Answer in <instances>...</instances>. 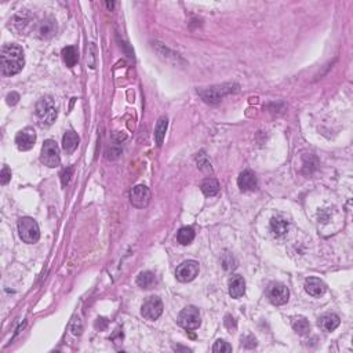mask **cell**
<instances>
[{
    "instance_id": "d6a6232c",
    "label": "cell",
    "mask_w": 353,
    "mask_h": 353,
    "mask_svg": "<svg viewBox=\"0 0 353 353\" xmlns=\"http://www.w3.org/2000/svg\"><path fill=\"white\" fill-rule=\"evenodd\" d=\"M107 6L109 7V8H112V7H114V3H107Z\"/></svg>"
},
{
    "instance_id": "7c38bea8",
    "label": "cell",
    "mask_w": 353,
    "mask_h": 353,
    "mask_svg": "<svg viewBox=\"0 0 353 353\" xmlns=\"http://www.w3.org/2000/svg\"><path fill=\"white\" fill-rule=\"evenodd\" d=\"M257 177L251 170H244L243 173H240L237 178V185H239L241 192H250L257 188Z\"/></svg>"
},
{
    "instance_id": "f1b7e54d",
    "label": "cell",
    "mask_w": 353,
    "mask_h": 353,
    "mask_svg": "<svg viewBox=\"0 0 353 353\" xmlns=\"http://www.w3.org/2000/svg\"><path fill=\"white\" fill-rule=\"evenodd\" d=\"M72 167H68V168H65L62 173H61V182H62V187H67L68 184H69V181H71V177H72Z\"/></svg>"
},
{
    "instance_id": "f546056e",
    "label": "cell",
    "mask_w": 353,
    "mask_h": 353,
    "mask_svg": "<svg viewBox=\"0 0 353 353\" xmlns=\"http://www.w3.org/2000/svg\"><path fill=\"white\" fill-rule=\"evenodd\" d=\"M225 327H227L228 330L231 331V333H235L236 331V320L231 316V314H227L225 316Z\"/></svg>"
},
{
    "instance_id": "d4e9b609",
    "label": "cell",
    "mask_w": 353,
    "mask_h": 353,
    "mask_svg": "<svg viewBox=\"0 0 353 353\" xmlns=\"http://www.w3.org/2000/svg\"><path fill=\"white\" fill-rule=\"evenodd\" d=\"M87 53H88V55H87L88 67L94 69V68L97 67V47H95L94 43H90V46L87 48Z\"/></svg>"
},
{
    "instance_id": "5bb4252c",
    "label": "cell",
    "mask_w": 353,
    "mask_h": 353,
    "mask_svg": "<svg viewBox=\"0 0 353 353\" xmlns=\"http://www.w3.org/2000/svg\"><path fill=\"white\" fill-rule=\"evenodd\" d=\"M288 227H290V224H288L287 218H284L283 215H276V217H274V218L271 220V225H269L271 232H272V235L276 236V237L284 236V235L287 234V231H288Z\"/></svg>"
},
{
    "instance_id": "9c48e42d",
    "label": "cell",
    "mask_w": 353,
    "mask_h": 353,
    "mask_svg": "<svg viewBox=\"0 0 353 353\" xmlns=\"http://www.w3.org/2000/svg\"><path fill=\"white\" fill-rule=\"evenodd\" d=\"M268 297H269V301L276 305V307H280V305H284L288 302V298H290V291L284 284L281 283H275L272 286L269 287V293H268Z\"/></svg>"
},
{
    "instance_id": "7402d4cb",
    "label": "cell",
    "mask_w": 353,
    "mask_h": 353,
    "mask_svg": "<svg viewBox=\"0 0 353 353\" xmlns=\"http://www.w3.org/2000/svg\"><path fill=\"white\" fill-rule=\"evenodd\" d=\"M157 280H156V276L152 272H142L140 274V276L137 277V284L141 287V288H145V290H149L152 287L156 286Z\"/></svg>"
},
{
    "instance_id": "277c9868",
    "label": "cell",
    "mask_w": 353,
    "mask_h": 353,
    "mask_svg": "<svg viewBox=\"0 0 353 353\" xmlns=\"http://www.w3.org/2000/svg\"><path fill=\"white\" fill-rule=\"evenodd\" d=\"M234 87H237V86H235V84H232V83L222 84V86H214V87H210V88H206V90H200L199 95L204 100V102H207V104H218L225 95L234 93L235 91Z\"/></svg>"
},
{
    "instance_id": "1f68e13d",
    "label": "cell",
    "mask_w": 353,
    "mask_h": 353,
    "mask_svg": "<svg viewBox=\"0 0 353 353\" xmlns=\"http://www.w3.org/2000/svg\"><path fill=\"white\" fill-rule=\"evenodd\" d=\"M18 100H20V94L18 93H14L13 91V93H10L8 95H7V104L11 105V107L15 105V104L18 102Z\"/></svg>"
},
{
    "instance_id": "30bf717a",
    "label": "cell",
    "mask_w": 353,
    "mask_h": 353,
    "mask_svg": "<svg viewBox=\"0 0 353 353\" xmlns=\"http://www.w3.org/2000/svg\"><path fill=\"white\" fill-rule=\"evenodd\" d=\"M130 201L137 208H144L151 201V191L145 185H137L130 192Z\"/></svg>"
},
{
    "instance_id": "ffe728a7",
    "label": "cell",
    "mask_w": 353,
    "mask_h": 353,
    "mask_svg": "<svg viewBox=\"0 0 353 353\" xmlns=\"http://www.w3.org/2000/svg\"><path fill=\"white\" fill-rule=\"evenodd\" d=\"M62 60L68 68L75 67L79 61V53L74 46H68L62 50Z\"/></svg>"
},
{
    "instance_id": "7a4b0ae2",
    "label": "cell",
    "mask_w": 353,
    "mask_h": 353,
    "mask_svg": "<svg viewBox=\"0 0 353 353\" xmlns=\"http://www.w3.org/2000/svg\"><path fill=\"white\" fill-rule=\"evenodd\" d=\"M36 118L39 119L41 126H51L57 119V107L51 97H43L36 104Z\"/></svg>"
},
{
    "instance_id": "d6986e66",
    "label": "cell",
    "mask_w": 353,
    "mask_h": 353,
    "mask_svg": "<svg viewBox=\"0 0 353 353\" xmlns=\"http://www.w3.org/2000/svg\"><path fill=\"white\" fill-rule=\"evenodd\" d=\"M201 192L206 195L207 197H213L215 195H218L220 192V184L215 178H206L201 182Z\"/></svg>"
},
{
    "instance_id": "44dd1931",
    "label": "cell",
    "mask_w": 353,
    "mask_h": 353,
    "mask_svg": "<svg viewBox=\"0 0 353 353\" xmlns=\"http://www.w3.org/2000/svg\"><path fill=\"white\" fill-rule=\"evenodd\" d=\"M167 126H168V119H167L166 116H161L157 120V124H156V128H155V140H156L157 147H160L163 144V140L166 137Z\"/></svg>"
},
{
    "instance_id": "3957f363",
    "label": "cell",
    "mask_w": 353,
    "mask_h": 353,
    "mask_svg": "<svg viewBox=\"0 0 353 353\" xmlns=\"http://www.w3.org/2000/svg\"><path fill=\"white\" fill-rule=\"evenodd\" d=\"M18 234L22 241L28 244H35L40 239V229L34 218L24 217L18 221Z\"/></svg>"
},
{
    "instance_id": "4dcf8cb0",
    "label": "cell",
    "mask_w": 353,
    "mask_h": 353,
    "mask_svg": "<svg viewBox=\"0 0 353 353\" xmlns=\"http://www.w3.org/2000/svg\"><path fill=\"white\" fill-rule=\"evenodd\" d=\"M200 157H201V159H197V164H199L200 168H201V170L207 168V171H211V164H210V161L207 160L206 156H204V155H200Z\"/></svg>"
},
{
    "instance_id": "8fae6325",
    "label": "cell",
    "mask_w": 353,
    "mask_h": 353,
    "mask_svg": "<svg viewBox=\"0 0 353 353\" xmlns=\"http://www.w3.org/2000/svg\"><path fill=\"white\" fill-rule=\"evenodd\" d=\"M36 142V133L34 128L27 127L24 130H21L20 133L15 135V144L20 151H29L32 149Z\"/></svg>"
},
{
    "instance_id": "484cf974",
    "label": "cell",
    "mask_w": 353,
    "mask_h": 353,
    "mask_svg": "<svg viewBox=\"0 0 353 353\" xmlns=\"http://www.w3.org/2000/svg\"><path fill=\"white\" fill-rule=\"evenodd\" d=\"M213 352L214 353H229V352H232V347H231L228 342H225V341L218 340L217 342H215V344H214Z\"/></svg>"
},
{
    "instance_id": "cb8c5ba5",
    "label": "cell",
    "mask_w": 353,
    "mask_h": 353,
    "mask_svg": "<svg viewBox=\"0 0 353 353\" xmlns=\"http://www.w3.org/2000/svg\"><path fill=\"white\" fill-rule=\"evenodd\" d=\"M293 330L298 335H308L309 331H311V324L304 317H295L293 320Z\"/></svg>"
},
{
    "instance_id": "2e32d148",
    "label": "cell",
    "mask_w": 353,
    "mask_h": 353,
    "mask_svg": "<svg viewBox=\"0 0 353 353\" xmlns=\"http://www.w3.org/2000/svg\"><path fill=\"white\" fill-rule=\"evenodd\" d=\"M55 32H57V24L51 18H46V20L40 21L39 24H38V34L43 39L51 38V36L55 35Z\"/></svg>"
},
{
    "instance_id": "603a6c76",
    "label": "cell",
    "mask_w": 353,
    "mask_h": 353,
    "mask_svg": "<svg viewBox=\"0 0 353 353\" xmlns=\"http://www.w3.org/2000/svg\"><path fill=\"white\" fill-rule=\"evenodd\" d=\"M177 240H178V243H180V244H182V246H188V244H191V243H192V241L195 240L194 228H191V227L181 228L180 232L177 234Z\"/></svg>"
},
{
    "instance_id": "52a82bcc",
    "label": "cell",
    "mask_w": 353,
    "mask_h": 353,
    "mask_svg": "<svg viewBox=\"0 0 353 353\" xmlns=\"http://www.w3.org/2000/svg\"><path fill=\"white\" fill-rule=\"evenodd\" d=\"M197 275H199V262L194 260L182 262L180 267L177 268V271H175V276H177V279L180 280L181 283L192 281Z\"/></svg>"
},
{
    "instance_id": "ba28073f",
    "label": "cell",
    "mask_w": 353,
    "mask_h": 353,
    "mask_svg": "<svg viewBox=\"0 0 353 353\" xmlns=\"http://www.w3.org/2000/svg\"><path fill=\"white\" fill-rule=\"evenodd\" d=\"M141 314L148 320H157L163 314V302L159 297H149L141 308Z\"/></svg>"
},
{
    "instance_id": "e0dca14e",
    "label": "cell",
    "mask_w": 353,
    "mask_h": 353,
    "mask_svg": "<svg viewBox=\"0 0 353 353\" xmlns=\"http://www.w3.org/2000/svg\"><path fill=\"white\" fill-rule=\"evenodd\" d=\"M79 135L75 133V131H67L65 133V135H64V138H62V148H64V151L67 152V154H74L75 151H76V148H78V145H79Z\"/></svg>"
},
{
    "instance_id": "9a60e30c",
    "label": "cell",
    "mask_w": 353,
    "mask_h": 353,
    "mask_svg": "<svg viewBox=\"0 0 353 353\" xmlns=\"http://www.w3.org/2000/svg\"><path fill=\"white\" fill-rule=\"evenodd\" d=\"M305 290L312 297H321L323 294L326 293L327 287L324 284V281H321L317 277H309L305 281Z\"/></svg>"
},
{
    "instance_id": "4316f807",
    "label": "cell",
    "mask_w": 353,
    "mask_h": 353,
    "mask_svg": "<svg viewBox=\"0 0 353 353\" xmlns=\"http://www.w3.org/2000/svg\"><path fill=\"white\" fill-rule=\"evenodd\" d=\"M222 264H224V268L227 271H231V269L236 268V260H235L232 254H225L224 258H222Z\"/></svg>"
},
{
    "instance_id": "83f0119b",
    "label": "cell",
    "mask_w": 353,
    "mask_h": 353,
    "mask_svg": "<svg viewBox=\"0 0 353 353\" xmlns=\"http://www.w3.org/2000/svg\"><path fill=\"white\" fill-rule=\"evenodd\" d=\"M10 180H11V171H10L8 167L4 166L3 170H1V174H0V184L1 185H7Z\"/></svg>"
},
{
    "instance_id": "4fadbf2b",
    "label": "cell",
    "mask_w": 353,
    "mask_h": 353,
    "mask_svg": "<svg viewBox=\"0 0 353 353\" xmlns=\"http://www.w3.org/2000/svg\"><path fill=\"white\" fill-rule=\"evenodd\" d=\"M246 293V281L240 275H234L229 280V295L237 300Z\"/></svg>"
},
{
    "instance_id": "6da1fadb",
    "label": "cell",
    "mask_w": 353,
    "mask_h": 353,
    "mask_svg": "<svg viewBox=\"0 0 353 353\" xmlns=\"http://www.w3.org/2000/svg\"><path fill=\"white\" fill-rule=\"evenodd\" d=\"M1 74L4 76H13L20 74L25 65L24 50L17 44H6L1 48Z\"/></svg>"
},
{
    "instance_id": "5b68a950",
    "label": "cell",
    "mask_w": 353,
    "mask_h": 353,
    "mask_svg": "<svg viewBox=\"0 0 353 353\" xmlns=\"http://www.w3.org/2000/svg\"><path fill=\"white\" fill-rule=\"evenodd\" d=\"M41 163L47 167H58L61 163L60 157V148L57 142L53 140H47L44 145L41 148V155H40Z\"/></svg>"
},
{
    "instance_id": "8992f818",
    "label": "cell",
    "mask_w": 353,
    "mask_h": 353,
    "mask_svg": "<svg viewBox=\"0 0 353 353\" xmlns=\"http://www.w3.org/2000/svg\"><path fill=\"white\" fill-rule=\"evenodd\" d=\"M200 323V314L199 309L195 307L185 308L180 314H178V324L185 330H196L199 328Z\"/></svg>"
},
{
    "instance_id": "ac0fdd59",
    "label": "cell",
    "mask_w": 353,
    "mask_h": 353,
    "mask_svg": "<svg viewBox=\"0 0 353 353\" xmlns=\"http://www.w3.org/2000/svg\"><path fill=\"white\" fill-rule=\"evenodd\" d=\"M340 323H341L340 317L334 314H324L323 317H320L319 319L320 328H323L324 331H334L335 328H338Z\"/></svg>"
}]
</instances>
